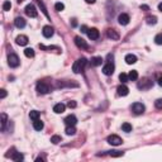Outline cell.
Wrapping results in <instances>:
<instances>
[{
	"label": "cell",
	"instance_id": "1",
	"mask_svg": "<svg viewBox=\"0 0 162 162\" xmlns=\"http://www.w3.org/2000/svg\"><path fill=\"white\" fill-rule=\"evenodd\" d=\"M86 58H84V57H81V58H79L77 61H75L74 65H72V71L75 72V74H80V72L84 71L85 66H86Z\"/></svg>",
	"mask_w": 162,
	"mask_h": 162
},
{
	"label": "cell",
	"instance_id": "2",
	"mask_svg": "<svg viewBox=\"0 0 162 162\" xmlns=\"http://www.w3.org/2000/svg\"><path fill=\"white\" fill-rule=\"evenodd\" d=\"M137 86H138V89H141V90H148V89L152 87V81L148 77H143L138 82Z\"/></svg>",
	"mask_w": 162,
	"mask_h": 162
},
{
	"label": "cell",
	"instance_id": "3",
	"mask_svg": "<svg viewBox=\"0 0 162 162\" xmlns=\"http://www.w3.org/2000/svg\"><path fill=\"white\" fill-rule=\"evenodd\" d=\"M8 63H9L10 67H18L19 63H20V60H19V57L15 53H10L8 56Z\"/></svg>",
	"mask_w": 162,
	"mask_h": 162
},
{
	"label": "cell",
	"instance_id": "4",
	"mask_svg": "<svg viewBox=\"0 0 162 162\" xmlns=\"http://www.w3.org/2000/svg\"><path fill=\"white\" fill-rule=\"evenodd\" d=\"M108 143H110L111 146H119L123 143V139L117 134H111V136L108 137Z\"/></svg>",
	"mask_w": 162,
	"mask_h": 162
},
{
	"label": "cell",
	"instance_id": "5",
	"mask_svg": "<svg viewBox=\"0 0 162 162\" xmlns=\"http://www.w3.org/2000/svg\"><path fill=\"white\" fill-rule=\"evenodd\" d=\"M144 105L142 103H134L133 105H132V111L134 114H137V115H139V114H143L144 113Z\"/></svg>",
	"mask_w": 162,
	"mask_h": 162
},
{
	"label": "cell",
	"instance_id": "6",
	"mask_svg": "<svg viewBox=\"0 0 162 162\" xmlns=\"http://www.w3.org/2000/svg\"><path fill=\"white\" fill-rule=\"evenodd\" d=\"M25 14L28 15V17H30V18H36L38 15V11L36 9V6L32 5V4H29V5L25 6Z\"/></svg>",
	"mask_w": 162,
	"mask_h": 162
},
{
	"label": "cell",
	"instance_id": "7",
	"mask_svg": "<svg viewBox=\"0 0 162 162\" xmlns=\"http://www.w3.org/2000/svg\"><path fill=\"white\" fill-rule=\"evenodd\" d=\"M37 91L39 94H47V92H49V86L46 82H43V81H39L37 84Z\"/></svg>",
	"mask_w": 162,
	"mask_h": 162
},
{
	"label": "cell",
	"instance_id": "8",
	"mask_svg": "<svg viewBox=\"0 0 162 162\" xmlns=\"http://www.w3.org/2000/svg\"><path fill=\"white\" fill-rule=\"evenodd\" d=\"M113 72H114V63L113 62H108L106 65H104V67H103L104 75L110 76V75H113Z\"/></svg>",
	"mask_w": 162,
	"mask_h": 162
},
{
	"label": "cell",
	"instance_id": "9",
	"mask_svg": "<svg viewBox=\"0 0 162 162\" xmlns=\"http://www.w3.org/2000/svg\"><path fill=\"white\" fill-rule=\"evenodd\" d=\"M75 44L79 48H82V49H87V43H86V41L84 39V38H81L80 36H77V37H75Z\"/></svg>",
	"mask_w": 162,
	"mask_h": 162
},
{
	"label": "cell",
	"instance_id": "10",
	"mask_svg": "<svg viewBox=\"0 0 162 162\" xmlns=\"http://www.w3.org/2000/svg\"><path fill=\"white\" fill-rule=\"evenodd\" d=\"M42 33H43V36L46 38H51L53 36V33H55V30L51 25H44L43 27V30H42Z\"/></svg>",
	"mask_w": 162,
	"mask_h": 162
},
{
	"label": "cell",
	"instance_id": "11",
	"mask_svg": "<svg viewBox=\"0 0 162 162\" xmlns=\"http://www.w3.org/2000/svg\"><path fill=\"white\" fill-rule=\"evenodd\" d=\"M106 34H108V37H109L111 41H118L119 39V33L115 29H113V28L108 29L106 30Z\"/></svg>",
	"mask_w": 162,
	"mask_h": 162
},
{
	"label": "cell",
	"instance_id": "12",
	"mask_svg": "<svg viewBox=\"0 0 162 162\" xmlns=\"http://www.w3.org/2000/svg\"><path fill=\"white\" fill-rule=\"evenodd\" d=\"M129 15L128 14H125V13H122L118 17V22H119V24H122V25H127L129 23Z\"/></svg>",
	"mask_w": 162,
	"mask_h": 162
},
{
	"label": "cell",
	"instance_id": "13",
	"mask_svg": "<svg viewBox=\"0 0 162 162\" xmlns=\"http://www.w3.org/2000/svg\"><path fill=\"white\" fill-rule=\"evenodd\" d=\"M15 42H17V44H19V46H27L28 44V37L24 36V34H20V36H18L15 38Z\"/></svg>",
	"mask_w": 162,
	"mask_h": 162
},
{
	"label": "cell",
	"instance_id": "14",
	"mask_svg": "<svg viewBox=\"0 0 162 162\" xmlns=\"http://www.w3.org/2000/svg\"><path fill=\"white\" fill-rule=\"evenodd\" d=\"M65 124L66 125H76V123H77V118L75 117V115H68V117L65 118Z\"/></svg>",
	"mask_w": 162,
	"mask_h": 162
},
{
	"label": "cell",
	"instance_id": "15",
	"mask_svg": "<svg viewBox=\"0 0 162 162\" xmlns=\"http://www.w3.org/2000/svg\"><path fill=\"white\" fill-rule=\"evenodd\" d=\"M117 91H118V95L119 96H127V95L129 94V89L125 85H120V86H118Z\"/></svg>",
	"mask_w": 162,
	"mask_h": 162
},
{
	"label": "cell",
	"instance_id": "16",
	"mask_svg": "<svg viewBox=\"0 0 162 162\" xmlns=\"http://www.w3.org/2000/svg\"><path fill=\"white\" fill-rule=\"evenodd\" d=\"M65 109H66V105L62 103H58V104H56L55 106H53V111H55L56 114H62Z\"/></svg>",
	"mask_w": 162,
	"mask_h": 162
},
{
	"label": "cell",
	"instance_id": "17",
	"mask_svg": "<svg viewBox=\"0 0 162 162\" xmlns=\"http://www.w3.org/2000/svg\"><path fill=\"white\" fill-rule=\"evenodd\" d=\"M87 36L90 39H98L99 38V30L96 28H90L87 32Z\"/></svg>",
	"mask_w": 162,
	"mask_h": 162
},
{
	"label": "cell",
	"instance_id": "18",
	"mask_svg": "<svg viewBox=\"0 0 162 162\" xmlns=\"http://www.w3.org/2000/svg\"><path fill=\"white\" fill-rule=\"evenodd\" d=\"M14 24H15V27H17V28H24L27 23H25V19H24V18L18 17V18H15Z\"/></svg>",
	"mask_w": 162,
	"mask_h": 162
},
{
	"label": "cell",
	"instance_id": "19",
	"mask_svg": "<svg viewBox=\"0 0 162 162\" xmlns=\"http://www.w3.org/2000/svg\"><path fill=\"white\" fill-rule=\"evenodd\" d=\"M125 62L128 63V65H133V63H136L137 62V57L132 55V53H129V55H127L125 56Z\"/></svg>",
	"mask_w": 162,
	"mask_h": 162
},
{
	"label": "cell",
	"instance_id": "20",
	"mask_svg": "<svg viewBox=\"0 0 162 162\" xmlns=\"http://www.w3.org/2000/svg\"><path fill=\"white\" fill-rule=\"evenodd\" d=\"M101 63H103V58H101V57H92V58H91V66L98 67Z\"/></svg>",
	"mask_w": 162,
	"mask_h": 162
},
{
	"label": "cell",
	"instance_id": "21",
	"mask_svg": "<svg viewBox=\"0 0 162 162\" xmlns=\"http://www.w3.org/2000/svg\"><path fill=\"white\" fill-rule=\"evenodd\" d=\"M33 128L36 130H42L43 129V122L37 119V120H33Z\"/></svg>",
	"mask_w": 162,
	"mask_h": 162
},
{
	"label": "cell",
	"instance_id": "22",
	"mask_svg": "<svg viewBox=\"0 0 162 162\" xmlns=\"http://www.w3.org/2000/svg\"><path fill=\"white\" fill-rule=\"evenodd\" d=\"M0 117H1V132H4V130H5V127H6V123L9 120H8V115L5 113H1Z\"/></svg>",
	"mask_w": 162,
	"mask_h": 162
},
{
	"label": "cell",
	"instance_id": "23",
	"mask_svg": "<svg viewBox=\"0 0 162 162\" xmlns=\"http://www.w3.org/2000/svg\"><path fill=\"white\" fill-rule=\"evenodd\" d=\"M15 151V149H14ZM13 151V153H11V160L13 161H23V158H24V157H23V155L20 152H14Z\"/></svg>",
	"mask_w": 162,
	"mask_h": 162
},
{
	"label": "cell",
	"instance_id": "24",
	"mask_svg": "<svg viewBox=\"0 0 162 162\" xmlns=\"http://www.w3.org/2000/svg\"><path fill=\"white\" fill-rule=\"evenodd\" d=\"M66 134L67 136H74V134L76 133V128H75V125H67L66 127Z\"/></svg>",
	"mask_w": 162,
	"mask_h": 162
},
{
	"label": "cell",
	"instance_id": "25",
	"mask_svg": "<svg viewBox=\"0 0 162 162\" xmlns=\"http://www.w3.org/2000/svg\"><path fill=\"white\" fill-rule=\"evenodd\" d=\"M128 77H129V80L130 81H136L137 79H138V72L136 71V70H132L128 74Z\"/></svg>",
	"mask_w": 162,
	"mask_h": 162
},
{
	"label": "cell",
	"instance_id": "26",
	"mask_svg": "<svg viewBox=\"0 0 162 162\" xmlns=\"http://www.w3.org/2000/svg\"><path fill=\"white\" fill-rule=\"evenodd\" d=\"M29 118L32 119V120H37V119H39V111L32 110V111L29 113Z\"/></svg>",
	"mask_w": 162,
	"mask_h": 162
},
{
	"label": "cell",
	"instance_id": "27",
	"mask_svg": "<svg viewBox=\"0 0 162 162\" xmlns=\"http://www.w3.org/2000/svg\"><path fill=\"white\" fill-rule=\"evenodd\" d=\"M37 3H38V5L41 6V9H42V11H43V14H44L47 18H49V15H48V11H47V9H46V6H44L43 1H42V0H37Z\"/></svg>",
	"mask_w": 162,
	"mask_h": 162
},
{
	"label": "cell",
	"instance_id": "28",
	"mask_svg": "<svg viewBox=\"0 0 162 162\" xmlns=\"http://www.w3.org/2000/svg\"><path fill=\"white\" fill-rule=\"evenodd\" d=\"M122 129H123V132H127V133H129V132H132V125H130L129 123H123V125H122Z\"/></svg>",
	"mask_w": 162,
	"mask_h": 162
},
{
	"label": "cell",
	"instance_id": "29",
	"mask_svg": "<svg viewBox=\"0 0 162 162\" xmlns=\"http://www.w3.org/2000/svg\"><path fill=\"white\" fill-rule=\"evenodd\" d=\"M24 55L27 56V57H34V49L33 48H25L24 49Z\"/></svg>",
	"mask_w": 162,
	"mask_h": 162
},
{
	"label": "cell",
	"instance_id": "30",
	"mask_svg": "<svg viewBox=\"0 0 162 162\" xmlns=\"http://www.w3.org/2000/svg\"><path fill=\"white\" fill-rule=\"evenodd\" d=\"M109 155L111 157H120V156L124 155V153H123L122 151H109Z\"/></svg>",
	"mask_w": 162,
	"mask_h": 162
},
{
	"label": "cell",
	"instance_id": "31",
	"mask_svg": "<svg viewBox=\"0 0 162 162\" xmlns=\"http://www.w3.org/2000/svg\"><path fill=\"white\" fill-rule=\"evenodd\" d=\"M146 22H147V24H156L157 18L156 17H147L146 18Z\"/></svg>",
	"mask_w": 162,
	"mask_h": 162
},
{
	"label": "cell",
	"instance_id": "32",
	"mask_svg": "<svg viewBox=\"0 0 162 162\" xmlns=\"http://www.w3.org/2000/svg\"><path fill=\"white\" fill-rule=\"evenodd\" d=\"M119 80H120L123 84H125L127 81L129 80V77H128V75H127V74H124V72H122V74L119 75Z\"/></svg>",
	"mask_w": 162,
	"mask_h": 162
},
{
	"label": "cell",
	"instance_id": "33",
	"mask_svg": "<svg viewBox=\"0 0 162 162\" xmlns=\"http://www.w3.org/2000/svg\"><path fill=\"white\" fill-rule=\"evenodd\" d=\"M51 142H52L53 144L60 143V142H61V137H60V136H52V137H51Z\"/></svg>",
	"mask_w": 162,
	"mask_h": 162
},
{
	"label": "cell",
	"instance_id": "34",
	"mask_svg": "<svg viewBox=\"0 0 162 162\" xmlns=\"http://www.w3.org/2000/svg\"><path fill=\"white\" fill-rule=\"evenodd\" d=\"M55 9L57 10V11H62L63 9H65V5L62 3H56L55 4Z\"/></svg>",
	"mask_w": 162,
	"mask_h": 162
},
{
	"label": "cell",
	"instance_id": "35",
	"mask_svg": "<svg viewBox=\"0 0 162 162\" xmlns=\"http://www.w3.org/2000/svg\"><path fill=\"white\" fill-rule=\"evenodd\" d=\"M10 8H11V4H10V1H4V4H3V9L5 10V11H8V10H10Z\"/></svg>",
	"mask_w": 162,
	"mask_h": 162
},
{
	"label": "cell",
	"instance_id": "36",
	"mask_svg": "<svg viewBox=\"0 0 162 162\" xmlns=\"http://www.w3.org/2000/svg\"><path fill=\"white\" fill-rule=\"evenodd\" d=\"M155 43L156 44H162V33L157 34V36L155 37Z\"/></svg>",
	"mask_w": 162,
	"mask_h": 162
},
{
	"label": "cell",
	"instance_id": "37",
	"mask_svg": "<svg viewBox=\"0 0 162 162\" xmlns=\"http://www.w3.org/2000/svg\"><path fill=\"white\" fill-rule=\"evenodd\" d=\"M155 106L157 109H162V99H157L155 101Z\"/></svg>",
	"mask_w": 162,
	"mask_h": 162
},
{
	"label": "cell",
	"instance_id": "38",
	"mask_svg": "<svg viewBox=\"0 0 162 162\" xmlns=\"http://www.w3.org/2000/svg\"><path fill=\"white\" fill-rule=\"evenodd\" d=\"M67 106H68V108H72V109H74V108L77 106V104H76L75 100H70V101L67 103Z\"/></svg>",
	"mask_w": 162,
	"mask_h": 162
},
{
	"label": "cell",
	"instance_id": "39",
	"mask_svg": "<svg viewBox=\"0 0 162 162\" xmlns=\"http://www.w3.org/2000/svg\"><path fill=\"white\" fill-rule=\"evenodd\" d=\"M0 91H1V94H0V98H1V99H4V98H5V96H6V90H4V89H1V90H0Z\"/></svg>",
	"mask_w": 162,
	"mask_h": 162
},
{
	"label": "cell",
	"instance_id": "40",
	"mask_svg": "<svg viewBox=\"0 0 162 162\" xmlns=\"http://www.w3.org/2000/svg\"><path fill=\"white\" fill-rule=\"evenodd\" d=\"M81 32H82V33H87L89 32V28H87L86 25H82V27H81Z\"/></svg>",
	"mask_w": 162,
	"mask_h": 162
},
{
	"label": "cell",
	"instance_id": "41",
	"mask_svg": "<svg viewBox=\"0 0 162 162\" xmlns=\"http://www.w3.org/2000/svg\"><path fill=\"white\" fill-rule=\"evenodd\" d=\"M157 82H158L160 86H162V75H158V76H157Z\"/></svg>",
	"mask_w": 162,
	"mask_h": 162
},
{
	"label": "cell",
	"instance_id": "42",
	"mask_svg": "<svg viewBox=\"0 0 162 162\" xmlns=\"http://www.w3.org/2000/svg\"><path fill=\"white\" fill-rule=\"evenodd\" d=\"M141 9L144 10V11H147V10H149V6L148 5H141Z\"/></svg>",
	"mask_w": 162,
	"mask_h": 162
},
{
	"label": "cell",
	"instance_id": "43",
	"mask_svg": "<svg viewBox=\"0 0 162 162\" xmlns=\"http://www.w3.org/2000/svg\"><path fill=\"white\" fill-rule=\"evenodd\" d=\"M77 25V22H76V19H72V27H76Z\"/></svg>",
	"mask_w": 162,
	"mask_h": 162
},
{
	"label": "cell",
	"instance_id": "44",
	"mask_svg": "<svg viewBox=\"0 0 162 162\" xmlns=\"http://www.w3.org/2000/svg\"><path fill=\"white\" fill-rule=\"evenodd\" d=\"M85 1H86L87 4H94V3L96 1V0H85Z\"/></svg>",
	"mask_w": 162,
	"mask_h": 162
},
{
	"label": "cell",
	"instance_id": "45",
	"mask_svg": "<svg viewBox=\"0 0 162 162\" xmlns=\"http://www.w3.org/2000/svg\"><path fill=\"white\" fill-rule=\"evenodd\" d=\"M158 10H160V11H162V3H160V4H158Z\"/></svg>",
	"mask_w": 162,
	"mask_h": 162
},
{
	"label": "cell",
	"instance_id": "46",
	"mask_svg": "<svg viewBox=\"0 0 162 162\" xmlns=\"http://www.w3.org/2000/svg\"><path fill=\"white\" fill-rule=\"evenodd\" d=\"M18 1H19V3H20V1H23V0H18Z\"/></svg>",
	"mask_w": 162,
	"mask_h": 162
}]
</instances>
